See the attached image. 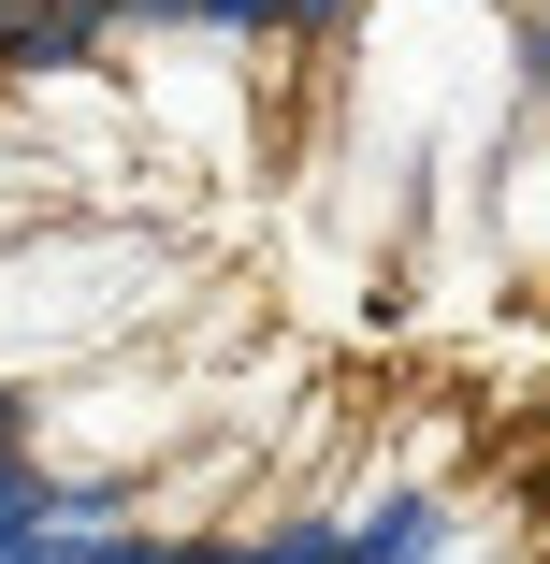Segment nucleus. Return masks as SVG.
<instances>
[{
  "mask_svg": "<svg viewBox=\"0 0 550 564\" xmlns=\"http://www.w3.org/2000/svg\"><path fill=\"white\" fill-rule=\"evenodd\" d=\"M0 564H550V0H0Z\"/></svg>",
  "mask_w": 550,
  "mask_h": 564,
  "instance_id": "f257e3e1",
  "label": "nucleus"
}]
</instances>
